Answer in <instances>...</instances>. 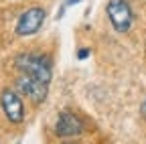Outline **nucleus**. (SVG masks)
<instances>
[{"instance_id":"nucleus-1","label":"nucleus","mask_w":146,"mask_h":144,"mask_svg":"<svg viewBox=\"0 0 146 144\" xmlns=\"http://www.w3.org/2000/svg\"><path fill=\"white\" fill-rule=\"evenodd\" d=\"M16 67L21 73L36 77L41 81H51V61L45 55H35V53H27V55H18L14 59Z\"/></svg>"},{"instance_id":"nucleus-2","label":"nucleus","mask_w":146,"mask_h":144,"mask_svg":"<svg viewBox=\"0 0 146 144\" xmlns=\"http://www.w3.org/2000/svg\"><path fill=\"white\" fill-rule=\"evenodd\" d=\"M106 10H108L110 23H112V27L118 33L130 31L132 21H134V14H132V8H130V4H128L126 0H110Z\"/></svg>"},{"instance_id":"nucleus-3","label":"nucleus","mask_w":146,"mask_h":144,"mask_svg":"<svg viewBox=\"0 0 146 144\" xmlns=\"http://www.w3.org/2000/svg\"><path fill=\"white\" fill-rule=\"evenodd\" d=\"M16 87L21 89L27 98H31L35 104L43 102L47 98V94H49V83L47 81H41V79L25 75V73H21V77L16 79Z\"/></svg>"},{"instance_id":"nucleus-4","label":"nucleus","mask_w":146,"mask_h":144,"mask_svg":"<svg viewBox=\"0 0 146 144\" xmlns=\"http://www.w3.org/2000/svg\"><path fill=\"white\" fill-rule=\"evenodd\" d=\"M45 10L41 6H35V8H29L21 14V19L16 23V35L21 37H27V35H33L41 29L43 21H45Z\"/></svg>"},{"instance_id":"nucleus-5","label":"nucleus","mask_w":146,"mask_h":144,"mask_svg":"<svg viewBox=\"0 0 146 144\" xmlns=\"http://www.w3.org/2000/svg\"><path fill=\"white\" fill-rule=\"evenodd\" d=\"M0 104H2V110L6 114V118L12 124H21L25 120V106H23L21 98H18L12 89H4V92H2Z\"/></svg>"},{"instance_id":"nucleus-6","label":"nucleus","mask_w":146,"mask_h":144,"mask_svg":"<svg viewBox=\"0 0 146 144\" xmlns=\"http://www.w3.org/2000/svg\"><path fill=\"white\" fill-rule=\"evenodd\" d=\"M55 132L61 138H71V136H79L83 132V124L81 120L73 114V112H63L57 118V124H55Z\"/></svg>"},{"instance_id":"nucleus-7","label":"nucleus","mask_w":146,"mask_h":144,"mask_svg":"<svg viewBox=\"0 0 146 144\" xmlns=\"http://www.w3.org/2000/svg\"><path fill=\"white\" fill-rule=\"evenodd\" d=\"M75 2H81V0H65V2H63V6L59 8V19H61V16H63V12H65V8H67V6H71V4H75Z\"/></svg>"},{"instance_id":"nucleus-8","label":"nucleus","mask_w":146,"mask_h":144,"mask_svg":"<svg viewBox=\"0 0 146 144\" xmlns=\"http://www.w3.org/2000/svg\"><path fill=\"white\" fill-rule=\"evenodd\" d=\"M87 55H89V53H87V51H85V49H81V51H79V53H77V57H79V59H85V57H87Z\"/></svg>"},{"instance_id":"nucleus-9","label":"nucleus","mask_w":146,"mask_h":144,"mask_svg":"<svg viewBox=\"0 0 146 144\" xmlns=\"http://www.w3.org/2000/svg\"><path fill=\"white\" fill-rule=\"evenodd\" d=\"M140 112H142V116L146 118V100L142 102V106H140Z\"/></svg>"}]
</instances>
